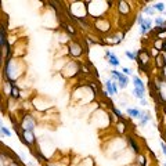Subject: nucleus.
<instances>
[{
  "label": "nucleus",
  "instance_id": "18",
  "mask_svg": "<svg viewBox=\"0 0 166 166\" xmlns=\"http://www.w3.org/2000/svg\"><path fill=\"white\" fill-rule=\"evenodd\" d=\"M163 42L165 40H160V39H156L155 38L154 39V49L155 50H158V51H162V49H163Z\"/></svg>",
  "mask_w": 166,
  "mask_h": 166
},
{
  "label": "nucleus",
  "instance_id": "15",
  "mask_svg": "<svg viewBox=\"0 0 166 166\" xmlns=\"http://www.w3.org/2000/svg\"><path fill=\"white\" fill-rule=\"evenodd\" d=\"M133 96L138 100H144L145 98V91L140 90V89H133Z\"/></svg>",
  "mask_w": 166,
  "mask_h": 166
},
{
  "label": "nucleus",
  "instance_id": "32",
  "mask_svg": "<svg viewBox=\"0 0 166 166\" xmlns=\"http://www.w3.org/2000/svg\"><path fill=\"white\" fill-rule=\"evenodd\" d=\"M10 166H19V165H18L17 162H11V165H10Z\"/></svg>",
  "mask_w": 166,
  "mask_h": 166
},
{
  "label": "nucleus",
  "instance_id": "27",
  "mask_svg": "<svg viewBox=\"0 0 166 166\" xmlns=\"http://www.w3.org/2000/svg\"><path fill=\"white\" fill-rule=\"evenodd\" d=\"M122 73H123L124 76H129V75H132V68H127V66H124V68L122 69Z\"/></svg>",
  "mask_w": 166,
  "mask_h": 166
},
{
  "label": "nucleus",
  "instance_id": "16",
  "mask_svg": "<svg viewBox=\"0 0 166 166\" xmlns=\"http://www.w3.org/2000/svg\"><path fill=\"white\" fill-rule=\"evenodd\" d=\"M137 165L138 166H147V158L144 154H137Z\"/></svg>",
  "mask_w": 166,
  "mask_h": 166
},
{
  "label": "nucleus",
  "instance_id": "13",
  "mask_svg": "<svg viewBox=\"0 0 166 166\" xmlns=\"http://www.w3.org/2000/svg\"><path fill=\"white\" fill-rule=\"evenodd\" d=\"M116 83H118L119 89H126L127 85H129V79H127V76H124L123 73H121L119 75V77L116 79Z\"/></svg>",
  "mask_w": 166,
  "mask_h": 166
},
{
  "label": "nucleus",
  "instance_id": "2",
  "mask_svg": "<svg viewBox=\"0 0 166 166\" xmlns=\"http://www.w3.org/2000/svg\"><path fill=\"white\" fill-rule=\"evenodd\" d=\"M36 127V121L33 119L32 115H25L22 118V122H21V129L22 132H33Z\"/></svg>",
  "mask_w": 166,
  "mask_h": 166
},
{
  "label": "nucleus",
  "instance_id": "7",
  "mask_svg": "<svg viewBox=\"0 0 166 166\" xmlns=\"http://www.w3.org/2000/svg\"><path fill=\"white\" fill-rule=\"evenodd\" d=\"M22 140H24V143L26 144L28 147H32V144L36 141V137H35V134H33V132H24Z\"/></svg>",
  "mask_w": 166,
  "mask_h": 166
},
{
  "label": "nucleus",
  "instance_id": "29",
  "mask_svg": "<svg viewBox=\"0 0 166 166\" xmlns=\"http://www.w3.org/2000/svg\"><path fill=\"white\" fill-rule=\"evenodd\" d=\"M149 54H151V55H154V57H156V55L159 54V51H158V50H155L154 47H152V49H151V51H149Z\"/></svg>",
  "mask_w": 166,
  "mask_h": 166
},
{
  "label": "nucleus",
  "instance_id": "24",
  "mask_svg": "<svg viewBox=\"0 0 166 166\" xmlns=\"http://www.w3.org/2000/svg\"><path fill=\"white\" fill-rule=\"evenodd\" d=\"M155 25L156 26H163V24H165V18L163 17H155Z\"/></svg>",
  "mask_w": 166,
  "mask_h": 166
},
{
  "label": "nucleus",
  "instance_id": "26",
  "mask_svg": "<svg viewBox=\"0 0 166 166\" xmlns=\"http://www.w3.org/2000/svg\"><path fill=\"white\" fill-rule=\"evenodd\" d=\"M0 133H2V134H4V136H7V137H10V136H11V132L7 129V127H4V126L0 129Z\"/></svg>",
  "mask_w": 166,
  "mask_h": 166
},
{
  "label": "nucleus",
  "instance_id": "33",
  "mask_svg": "<svg viewBox=\"0 0 166 166\" xmlns=\"http://www.w3.org/2000/svg\"><path fill=\"white\" fill-rule=\"evenodd\" d=\"M163 138H166V126H165V132H163Z\"/></svg>",
  "mask_w": 166,
  "mask_h": 166
},
{
  "label": "nucleus",
  "instance_id": "9",
  "mask_svg": "<svg viewBox=\"0 0 166 166\" xmlns=\"http://www.w3.org/2000/svg\"><path fill=\"white\" fill-rule=\"evenodd\" d=\"M143 112L144 111H140L138 108H127L126 109V113L133 119H138L140 121L141 116H143Z\"/></svg>",
  "mask_w": 166,
  "mask_h": 166
},
{
  "label": "nucleus",
  "instance_id": "20",
  "mask_svg": "<svg viewBox=\"0 0 166 166\" xmlns=\"http://www.w3.org/2000/svg\"><path fill=\"white\" fill-rule=\"evenodd\" d=\"M143 13L147 14V15H155V14H156V11L154 10V7H152V6H145V7L143 8Z\"/></svg>",
  "mask_w": 166,
  "mask_h": 166
},
{
  "label": "nucleus",
  "instance_id": "23",
  "mask_svg": "<svg viewBox=\"0 0 166 166\" xmlns=\"http://www.w3.org/2000/svg\"><path fill=\"white\" fill-rule=\"evenodd\" d=\"M124 124H126V121H119L116 123V127H118L119 133H124Z\"/></svg>",
  "mask_w": 166,
  "mask_h": 166
},
{
  "label": "nucleus",
  "instance_id": "21",
  "mask_svg": "<svg viewBox=\"0 0 166 166\" xmlns=\"http://www.w3.org/2000/svg\"><path fill=\"white\" fill-rule=\"evenodd\" d=\"M111 109H112V113L116 116V118L119 119V121H126V119H124V116L122 115V112L118 109V108H115V107H111Z\"/></svg>",
  "mask_w": 166,
  "mask_h": 166
},
{
  "label": "nucleus",
  "instance_id": "4",
  "mask_svg": "<svg viewBox=\"0 0 166 166\" xmlns=\"http://www.w3.org/2000/svg\"><path fill=\"white\" fill-rule=\"evenodd\" d=\"M105 89H107V94L108 96H115L118 94V83L112 79H108L105 80Z\"/></svg>",
  "mask_w": 166,
  "mask_h": 166
},
{
  "label": "nucleus",
  "instance_id": "11",
  "mask_svg": "<svg viewBox=\"0 0 166 166\" xmlns=\"http://www.w3.org/2000/svg\"><path fill=\"white\" fill-rule=\"evenodd\" d=\"M132 82H133L134 89H140V90L145 91V85H144V82L141 80V77H138L137 75H134V76L132 77Z\"/></svg>",
  "mask_w": 166,
  "mask_h": 166
},
{
  "label": "nucleus",
  "instance_id": "14",
  "mask_svg": "<svg viewBox=\"0 0 166 166\" xmlns=\"http://www.w3.org/2000/svg\"><path fill=\"white\" fill-rule=\"evenodd\" d=\"M127 143H129V145L132 147V149H133V152H134L136 155L137 154H140V147H138V144L136 143V140L133 137H127Z\"/></svg>",
  "mask_w": 166,
  "mask_h": 166
},
{
  "label": "nucleus",
  "instance_id": "17",
  "mask_svg": "<svg viewBox=\"0 0 166 166\" xmlns=\"http://www.w3.org/2000/svg\"><path fill=\"white\" fill-rule=\"evenodd\" d=\"M152 7H154V10L156 11V13H165V3H163V2L155 3Z\"/></svg>",
  "mask_w": 166,
  "mask_h": 166
},
{
  "label": "nucleus",
  "instance_id": "28",
  "mask_svg": "<svg viewBox=\"0 0 166 166\" xmlns=\"http://www.w3.org/2000/svg\"><path fill=\"white\" fill-rule=\"evenodd\" d=\"M64 26H65V29L68 30L69 33H72V35H75V33H76V30H75V28H73V26H71V25H64Z\"/></svg>",
  "mask_w": 166,
  "mask_h": 166
},
{
  "label": "nucleus",
  "instance_id": "25",
  "mask_svg": "<svg viewBox=\"0 0 166 166\" xmlns=\"http://www.w3.org/2000/svg\"><path fill=\"white\" fill-rule=\"evenodd\" d=\"M159 145H160V149H162V154L166 156V141L160 138V140H159Z\"/></svg>",
  "mask_w": 166,
  "mask_h": 166
},
{
  "label": "nucleus",
  "instance_id": "5",
  "mask_svg": "<svg viewBox=\"0 0 166 166\" xmlns=\"http://www.w3.org/2000/svg\"><path fill=\"white\" fill-rule=\"evenodd\" d=\"M151 29H152V19L151 18H145V17H144L143 22L140 24V33L144 36L147 32H149Z\"/></svg>",
  "mask_w": 166,
  "mask_h": 166
},
{
  "label": "nucleus",
  "instance_id": "10",
  "mask_svg": "<svg viewBox=\"0 0 166 166\" xmlns=\"http://www.w3.org/2000/svg\"><path fill=\"white\" fill-rule=\"evenodd\" d=\"M118 11L121 15H127L130 11V7H129V3L127 2H118Z\"/></svg>",
  "mask_w": 166,
  "mask_h": 166
},
{
  "label": "nucleus",
  "instance_id": "22",
  "mask_svg": "<svg viewBox=\"0 0 166 166\" xmlns=\"http://www.w3.org/2000/svg\"><path fill=\"white\" fill-rule=\"evenodd\" d=\"M124 55H126L127 58H129V60H132V61H136L137 60V51H129V50H126V51H124Z\"/></svg>",
  "mask_w": 166,
  "mask_h": 166
},
{
  "label": "nucleus",
  "instance_id": "34",
  "mask_svg": "<svg viewBox=\"0 0 166 166\" xmlns=\"http://www.w3.org/2000/svg\"><path fill=\"white\" fill-rule=\"evenodd\" d=\"M3 127V123H2V119H0V129H2Z\"/></svg>",
  "mask_w": 166,
  "mask_h": 166
},
{
  "label": "nucleus",
  "instance_id": "1",
  "mask_svg": "<svg viewBox=\"0 0 166 166\" xmlns=\"http://www.w3.org/2000/svg\"><path fill=\"white\" fill-rule=\"evenodd\" d=\"M136 61H137L141 71H147V68H148V65H149V61H151V54H149V51H147V50H140V51H137V60Z\"/></svg>",
  "mask_w": 166,
  "mask_h": 166
},
{
  "label": "nucleus",
  "instance_id": "30",
  "mask_svg": "<svg viewBox=\"0 0 166 166\" xmlns=\"http://www.w3.org/2000/svg\"><path fill=\"white\" fill-rule=\"evenodd\" d=\"M160 77H162L163 80H166V66L162 69V72H160Z\"/></svg>",
  "mask_w": 166,
  "mask_h": 166
},
{
  "label": "nucleus",
  "instance_id": "6",
  "mask_svg": "<svg viewBox=\"0 0 166 166\" xmlns=\"http://www.w3.org/2000/svg\"><path fill=\"white\" fill-rule=\"evenodd\" d=\"M105 57H107V61H108V64H109V65L115 66V68L121 65V61H119V58L116 57V55L113 54L112 51H109V50H105Z\"/></svg>",
  "mask_w": 166,
  "mask_h": 166
},
{
  "label": "nucleus",
  "instance_id": "19",
  "mask_svg": "<svg viewBox=\"0 0 166 166\" xmlns=\"http://www.w3.org/2000/svg\"><path fill=\"white\" fill-rule=\"evenodd\" d=\"M19 93H21V91H19V89L15 85H13V83H11V96H13V98H19Z\"/></svg>",
  "mask_w": 166,
  "mask_h": 166
},
{
  "label": "nucleus",
  "instance_id": "35",
  "mask_svg": "<svg viewBox=\"0 0 166 166\" xmlns=\"http://www.w3.org/2000/svg\"><path fill=\"white\" fill-rule=\"evenodd\" d=\"M162 166H166V162H163V163H162Z\"/></svg>",
  "mask_w": 166,
  "mask_h": 166
},
{
  "label": "nucleus",
  "instance_id": "8",
  "mask_svg": "<svg viewBox=\"0 0 166 166\" xmlns=\"http://www.w3.org/2000/svg\"><path fill=\"white\" fill-rule=\"evenodd\" d=\"M155 65H156V68H159L160 71H162V69L166 66V54L159 53V54L155 57Z\"/></svg>",
  "mask_w": 166,
  "mask_h": 166
},
{
  "label": "nucleus",
  "instance_id": "12",
  "mask_svg": "<svg viewBox=\"0 0 166 166\" xmlns=\"http://www.w3.org/2000/svg\"><path fill=\"white\" fill-rule=\"evenodd\" d=\"M152 121V115L149 111H144L143 112V116H141V119L138 121V123H140V126H145L148 122Z\"/></svg>",
  "mask_w": 166,
  "mask_h": 166
},
{
  "label": "nucleus",
  "instance_id": "31",
  "mask_svg": "<svg viewBox=\"0 0 166 166\" xmlns=\"http://www.w3.org/2000/svg\"><path fill=\"white\" fill-rule=\"evenodd\" d=\"M140 102H141V105H144V107L147 105V100H145V98H144V100H140Z\"/></svg>",
  "mask_w": 166,
  "mask_h": 166
},
{
  "label": "nucleus",
  "instance_id": "3",
  "mask_svg": "<svg viewBox=\"0 0 166 166\" xmlns=\"http://www.w3.org/2000/svg\"><path fill=\"white\" fill-rule=\"evenodd\" d=\"M69 54L72 57H80L83 54V47L80 46V43H77L76 40L69 42Z\"/></svg>",
  "mask_w": 166,
  "mask_h": 166
}]
</instances>
